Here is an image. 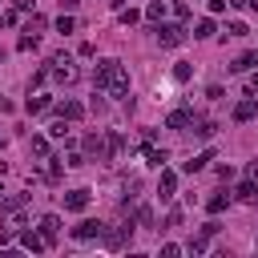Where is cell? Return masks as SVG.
<instances>
[{"instance_id":"6da1fadb","label":"cell","mask_w":258,"mask_h":258,"mask_svg":"<svg viewBox=\"0 0 258 258\" xmlns=\"http://www.w3.org/2000/svg\"><path fill=\"white\" fill-rule=\"evenodd\" d=\"M93 85L105 93V97H129V73H125V64L121 60H101L97 69H93Z\"/></svg>"},{"instance_id":"7a4b0ae2","label":"cell","mask_w":258,"mask_h":258,"mask_svg":"<svg viewBox=\"0 0 258 258\" xmlns=\"http://www.w3.org/2000/svg\"><path fill=\"white\" fill-rule=\"evenodd\" d=\"M48 73H52L56 85H73V81H77V64H73V56H64V52H56V56L48 60Z\"/></svg>"},{"instance_id":"3957f363","label":"cell","mask_w":258,"mask_h":258,"mask_svg":"<svg viewBox=\"0 0 258 258\" xmlns=\"http://www.w3.org/2000/svg\"><path fill=\"white\" fill-rule=\"evenodd\" d=\"M85 153L89 157H97V161H109L113 157V149H109V133H85Z\"/></svg>"},{"instance_id":"277c9868","label":"cell","mask_w":258,"mask_h":258,"mask_svg":"<svg viewBox=\"0 0 258 258\" xmlns=\"http://www.w3.org/2000/svg\"><path fill=\"white\" fill-rule=\"evenodd\" d=\"M157 44H161V48L185 44V28H181V24H157Z\"/></svg>"},{"instance_id":"5b68a950","label":"cell","mask_w":258,"mask_h":258,"mask_svg":"<svg viewBox=\"0 0 258 258\" xmlns=\"http://www.w3.org/2000/svg\"><path fill=\"white\" fill-rule=\"evenodd\" d=\"M129 234H133V222L113 226V230H101V242H105V250H121V246L129 242Z\"/></svg>"},{"instance_id":"8992f818","label":"cell","mask_w":258,"mask_h":258,"mask_svg":"<svg viewBox=\"0 0 258 258\" xmlns=\"http://www.w3.org/2000/svg\"><path fill=\"white\" fill-rule=\"evenodd\" d=\"M36 230H40L44 246H56V238H60V218H56V214H44V218L36 222Z\"/></svg>"},{"instance_id":"52a82bcc","label":"cell","mask_w":258,"mask_h":258,"mask_svg":"<svg viewBox=\"0 0 258 258\" xmlns=\"http://www.w3.org/2000/svg\"><path fill=\"white\" fill-rule=\"evenodd\" d=\"M165 125H169V129H189V125H194V109H189V105L169 109V113H165Z\"/></svg>"},{"instance_id":"ba28073f","label":"cell","mask_w":258,"mask_h":258,"mask_svg":"<svg viewBox=\"0 0 258 258\" xmlns=\"http://www.w3.org/2000/svg\"><path fill=\"white\" fill-rule=\"evenodd\" d=\"M101 230H105V226H101L97 218H85V222L73 226V238H77V242H93V238H101Z\"/></svg>"},{"instance_id":"9c48e42d","label":"cell","mask_w":258,"mask_h":258,"mask_svg":"<svg viewBox=\"0 0 258 258\" xmlns=\"http://www.w3.org/2000/svg\"><path fill=\"white\" fill-rule=\"evenodd\" d=\"M254 117H258V97L250 93V97H242L234 105V121H254Z\"/></svg>"},{"instance_id":"30bf717a","label":"cell","mask_w":258,"mask_h":258,"mask_svg":"<svg viewBox=\"0 0 258 258\" xmlns=\"http://www.w3.org/2000/svg\"><path fill=\"white\" fill-rule=\"evenodd\" d=\"M173 189H177V173H173V169H161V177H157V198H161V202H169V198H173Z\"/></svg>"},{"instance_id":"8fae6325","label":"cell","mask_w":258,"mask_h":258,"mask_svg":"<svg viewBox=\"0 0 258 258\" xmlns=\"http://www.w3.org/2000/svg\"><path fill=\"white\" fill-rule=\"evenodd\" d=\"M20 234V246L28 250V254H40V250H48L44 246V238H40V230H16Z\"/></svg>"},{"instance_id":"7c38bea8","label":"cell","mask_w":258,"mask_h":258,"mask_svg":"<svg viewBox=\"0 0 258 258\" xmlns=\"http://www.w3.org/2000/svg\"><path fill=\"white\" fill-rule=\"evenodd\" d=\"M56 113H60L64 121H81V117H85V105H81V101H73V97H64V101L56 105Z\"/></svg>"},{"instance_id":"4fadbf2b","label":"cell","mask_w":258,"mask_h":258,"mask_svg":"<svg viewBox=\"0 0 258 258\" xmlns=\"http://www.w3.org/2000/svg\"><path fill=\"white\" fill-rule=\"evenodd\" d=\"M141 153H145V161H149V165H157V169L169 161V153H165L161 145H153V137H145V149H141Z\"/></svg>"},{"instance_id":"5bb4252c","label":"cell","mask_w":258,"mask_h":258,"mask_svg":"<svg viewBox=\"0 0 258 258\" xmlns=\"http://www.w3.org/2000/svg\"><path fill=\"white\" fill-rule=\"evenodd\" d=\"M89 198H93L89 189H69V194H64V210H73V214H81V210L89 206Z\"/></svg>"},{"instance_id":"9a60e30c","label":"cell","mask_w":258,"mask_h":258,"mask_svg":"<svg viewBox=\"0 0 258 258\" xmlns=\"http://www.w3.org/2000/svg\"><path fill=\"white\" fill-rule=\"evenodd\" d=\"M210 161H214V153H210V149H202V153H194L189 161H181V169H185V173H198V169H206Z\"/></svg>"},{"instance_id":"2e32d148","label":"cell","mask_w":258,"mask_h":258,"mask_svg":"<svg viewBox=\"0 0 258 258\" xmlns=\"http://www.w3.org/2000/svg\"><path fill=\"white\" fill-rule=\"evenodd\" d=\"M234 198H238V202H258V185H254V181L246 177V181H242V185L234 189Z\"/></svg>"},{"instance_id":"e0dca14e","label":"cell","mask_w":258,"mask_h":258,"mask_svg":"<svg viewBox=\"0 0 258 258\" xmlns=\"http://www.w3.org/2000/svg\"><path fill=\"white\" fill-rule=\"evenodd\" d=\"M141 16H145L149 24H161V16H165V0H153V4H149V8L141 12Z\"/></svg>"},{"instance_id":"ac0fdd59","label":"cell","mask_w":258,"mask_h":258,"mask_svg":"<svg viewBox=\"0 0 258 258\" xmlns=\"http://www.w3.org/2000/svg\"><path fill=\"white\" fill-rule=\"evenodd\" d=\"M258 64V52H242L234 64H230V73H246V69H254Z\"/></svg>"},{"instance_id":"d6986e66","label":"cell","mask_w":258,"mask_h":258,"mask_svg":"<svg viewBox=\"0 0 258 258\" xmlns=\"http://www.w3.org/2000/svg\"><path fill=\"white\" fill-rule=\"evenodd\" d=\"M214 32H218V28H214V20H198V24H194V40H210Z\"/></svg>"},{"instance_id":"ffe728a7","label":"cell","mask_w":258,"mask_h":258,"mask_svg":"<svg viewBox=\"0 0 258 258\" xmlns=\"http://www.w3.org/2000/svg\"><path fill=\"white\" fill-rule=\"evenodd\" d=\"M28 149H32V157H40V161H44V157H48V137H32V141H28Z\"/></svg>"},{"instance_id":"44dd1931","label":"cell","mask_w":258,"mask_h":258,"mask_svg":"<svg viewBox=\"0 0 258 258\" xmlns=\"http://www.w3.org/2000/svg\"><path fill=\"white\" fill-rule=\"evenodd\" d=\"M28 194H12V198H0V210H24Z\"/></svg>"},{"instance_id":"7402d4cb","label":"cell","mask_w":258,"mask_h":258,"mask_svg":"<svg viewBox=\"0 0 258 258\" xmlns=\"http://www.w3.org/2000/svg\"><path fill=\"white\" fill-rule=\"evenodd\" d=\"M226 206H230V194H214V198L206 202V210H210V214H222Z\"/></svg>"},{"instance_id":"603a6c76","label":"cell","mask_w":258,"mask_h":258,"mask_svg":"<svg viewBox=\"0 0 258 258\" xmlns=\"http://www.w3.org/2000/svg\"><path fill=\"white\" fill-rule=\"evenodd\" d=\"M48 105H52L48 97H28V101H24V109H28V113H44Z\"/></svg>"},{"instance_id":"cb8c5ba5","label":"cell","mask_w":258,"mask_h":258,"mask_svg":"<svg viewBox=\"0 0 258 258\" xmlns=\"http://www.w3.org/2000/svg\"><path fill=\"white\" fill-rule=\"evenodd\" d=\"M40 28H44V16H36V12H32V16L24 20V32H32V36H40Z\"/></svg>"},{"instance_id":"d4e9b609","label":"cell","mask_w":258,"mask_h":258,"mask_svg":"<svg viewBox=\"0 0 258 258\" xmlns=\"http://www.w3.org/2000/svg\"><path fill=\"white\" fill-rule=\"evenodd\" d=\"M36 44H40V36H32V32H24V36H20V44H16V48H20V52H32V48H36Z\"/></svg>"},{"instance_id":"484cf974","label":"cell","mask_w":258,"mask_h":258,"mask_svg":"<svg viewBox=\"0 0 258 258\" xmlns=\"http://www.w3.org/2000/svg\"><path fill=\"white\" fill-rule=\"evenodd\" d=\"M189 73H194V69H189L185 60H177V64H173V81H177V85H181V81H189Z\"/></svg>"},{"instance_id":"4316f807","label":"cell","mask_w":258,"mask_h":258,"mask_svg":"<svg viewBox=\"0 0 258 258\" xmlns=\"http://www.w3.org/2000/svg\"><path fill=\"white\" fill-rule=\"evenodd\" d=\"M73 28H77V20H73V16H64V12H60V16H56V32H73Z\"/></svg>"},{"instance_id":"83f0119b","label":"cell","mask_w":258,"mask_h":258,"mask_svg":"<svg viewBox=\"0 0 258 258\" xmlns=\"http://www.w3.org/2000/svg\"><path fill=\"white\" fill-rule=\"evenodd\" d=\"M246 32H250V28H246L242 20H230V24H226V36H246Z\"/></svg>"},{"instance_id":"f1b7e54d","label":"cell","mask_w":258,"mask_h":258,"mask_svg":"<svg viewBox=\"0 0 258 258\" xmlns=\"http://www.w3.org/2000/svg\"><path fill=\"white\" fill-rule=\"evenodd\" d=\"M64 133H69V121H64V117H60V121H52V125H48V137H64Z\"/></svg>"},{"instance_id":"f546056e","label":"cell","mask_w":258,"mask_h":258,"mask_svg":"<svg viewBox=\"0 0 258 258\" xmlns=\"http://www.w3.org/2000/svg\"><path fill=\"white\" fill-rule=\"evenodd\" d=\"M137 20H141V12H137V8H125V12H121V24H125V28H129V24H137Z\"/></svg>"},{"instance_id":"4dcf8cb0","label":"cell","mask_w":258,"mask_h":258,"mask_svg":"<svg viewBox=\"0 0 258 258\" xmlns=\"http://www.w3.org/2000/svg\"><path fill=\"white\" fill-rule=\"evenodd\" d=\"M169 226H181V210H169V214H165V230H169Z\"/></svg>"},{"instance_id":"1f68e13d","label":"cell","mask_w":258,"mask_h":258,"mask_svg":"<svg viewBox=\"0 0 258 258\" xmlns=\"http://www.w3.org/2000/svg\"><path fill=\"white\" fill-rule=\"evenodd\" d=\"M161 254H165V258H177V254H181V246H177V242H165V246H161Z\"/></svg>"},{"instance_id":"d6a6232c","label":"cell","mask_w":258,"mask_h":258,"mask_svg":"<svg viewBox=\"0 0 258 258\" xmlns=\"http://www.w3.org/2000/svg\"><path fill=\"white\" fill-rule=\"evenodd\" d=\"M246 177H250V181L258 185V161H250V165H246Z\"/></svg>"},{"instance_id":"836d02e7","label":"cell","mask_w":258,"mask_h":258,"mask_svg":"<svg viewBox=\"0 0 258 258\" xmlns=\"http://www.w3.org/2000/svg\"><path fill=\"white\" fill-rule=\"evenodd\" d=\"M8 24H16V16L12 12H0V28H8Z\"/></svg>"},{"instance_id":"e575fe53","label":"cell","mask_w":258,"mask_h":258,"mask_svg":"<svg viewBox=\"0 0 258 258\" xmlns=\"http://www.w3.org/2000/svg\"><path fill=\"white\" fill-rule=\"evenodd\" d=\"M12 4H16V12H28L32 8V0H12Z\"/></svg>"},{"instance_id":"d590c367","label":"cell","mask_w":258,"mask_h":258,"mask_svg":"<svg viewBox=\"0 0 258 258\" xmlns=\"http://www.w3.org/2000/svg\"><path fill=\"white\" fill-rule=\"evenodd\" d=\"M12 109H16V105H12L8 97H0V113H12Z\"/></svg>"},{"instance_id":"8d00e7d4","label":"cell","mask_w":258,"mask_h":258,"mask_svg":"<svg viewBox=\"0 0 258 258\" xmlns=\"http://www.w3.org/2000/svg\"><path fill=\"white\" fill-rule=\"evenodd\" d=\"M206 4H210V12H222L226 8V0H206Z\"/></svg>"},{"instance_id":"74e56055","label":"cell","mask_w":258,"mask_h":258,"mask_svg":"<svg viewBox=\"0 0 258 258\" xmlns=\"http://www.w3.org/2000/svg\"><path fill=\"white\" fill-rule=\"evenodd\" d=\"M77 4H81V0H60V8H69V12H73Z\"/></svg>"},{"instance_id":"f35d334b","label":"cell","mask_w":258,"mask_h":258,"mask_svg":"<svg viewBox=\"0 0 258 258\" xmlns=\"http://www.w3.org/2000/svg\"><path fill=\"white\" fill-rule=\"evenodd\" d=\"M250 93H258V73H254V81H250Z\"/></svg>"},{"instance_id":"ab89813d","label":"cell","mask_w":258,"mask_h":258,"mask_svg":"<svg viewBox=\"0 0 258 258\" xmlns=\"http://www.w3.org/2000/svg\"><path fill=\"white\" fill-rule=\"evenodd\" d=\"M246 8H254V12H258V0H246Z\"/></svg>"},{"instance_id":"60d3db41","label":"cell","mask_w":258,"mask_h":258,"mask_svg":"<svg viewBox=\"0 0 258 258\" xmlns=\"http://www.w3.org/2000/svg\"><path fill=\"white\" fill-rule=\"evenodd\" d=\"M0 149H4V137H0Z\"/></svg>"},{"instance_id":"b9f144b4","label":"cell","mask_w":258,"mask_h":258,"mask_svg":"<svg viewBox=\"0 0 258 258\" xmlns=\"http://www.w3.org/2000/svg\"><path fill=\"white\" fill-rule=\"evenodd\" d=\"M0 194H4V189H0Z\"/></svg>"}]
</instances>
